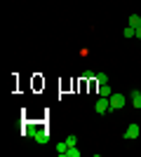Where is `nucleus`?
I'll return each mask as SVG.
<instances>
[{
	"mask_svg": "<svg viewBox=\"0 0 141 157\" xmlns=\"http://www.w3.org/2000/svg\"><path fill=\"white\" fill-rule=\"evenodd\" d=\"M108 103H111V110H120L127 105V96L125 94H111L108 96Z\"/></svg>",
	"mask_w": 141,
	"mask_h": 157,
	"instance_id": "obj_1",
	"label": "nucleus"
},
{
	"mask_svg": "<svg viewBox=\"0 0 141 157\" xmlns=\"http://www.w3.org/2000/svg\"><path fill=\"white\" fill-rule=\"evenodd\" d=\"M94 110L99 113V115H106V113L111 110V103H108V98H106V96H99V101L94 103Z\"/></svg>",
	"mask_w": 141,
	"mask_h": 157,
	"instance_id": "obj_2",
	"label": "nucleus"
},
{
	"mask_svg": "<svg viewBox=\"0 0 141 157\" xmlns=\"http://www.w3.org/2000/svg\"><path fill=\"white\" fill-rule=\"evenodd\" d=\"M139 134H141L139 124H129L127 129H125V134H122V136L127 138V141H134V138H139Z\"/></svg>",
	"mask_w": 141,
	"mask_h": 157,
	"instance_id": "obj_3",
	"label": "nucleus"
},
{
	"mask_svg": "<svg viewBox=\"0 0 141 157\" xmlns=\"http://www.w3.org/2000/svg\"><path fill=\"white\" fill-rule=\"evenodd\" d=\"M129 103L134 105L136 110H141V92H136V89H134V92H129Z\"/></svg>",
	"mask_w": 141,
	"mask_h": 157,
	"instance_id": "obj_4",
	"label": "nucleus"
},
{
	"mask_svg": "<svg viewBox=\"0 0 141 157\" xmlns=\"http://www.w3.org/2000/svg\"><path fill=\"white\" fill-rule=\"evenodd\" d=\"M54 150H57V155H59V157H66L68 143H66V141H61V143H57V148H54Z\"/></svg>",
	"mask_w": 141,
	"mask_h": 157,
	"instance_id": "obj_5",
	"label": "nucleus"
},
{
	"mask_svg": "<svg viewBox=\"0 0 141 157\" xmlns=\"http://www.w3.org/2000/svg\"><path fill=\"white\" fill-rule=\"evenodd\" d=\"M127 26H132V28H139V26H141V17H139V14H132V17L127 19Z\"/></svg>",
	"mask_w": 141,
	"mask_h": 157,
	"instance_id": "obj_6",
	"label": "nucleus"
},
{
	"mask_svg": "<svg viewBox=\"0 0 141 157\" xmlns=\"http://www.w3.org/2000/svg\"><path fill=\"white\" fill-rule=\"evenodd\" d=\"M111 94H113V92H111V87H108V85H99V96H111Z\"/></svg>",
	"mask_w": 141,
	"mask_h": 157,
	"instance_id": "obj_7",
	"label": "nucleus"
},
{
	"mask_svg": "<svg viewBox=\"0 0 141 157\" xmlns=\"http://www.w3.org/2000/svg\"><path fill=\"white\" fill-rule=\"evenodd\" d=\"M134 33H136V28L127 26V28H125V31H122V35H125V38H134Z\"/></svg>",
	"mask_w": 141,
	"mask_h": 157,
	"instance_id": "obj_8",
	"label": "nucleus"
},
{
	"mask_svg": "<svg viewBox=\"0 0 141 157\" xmlns=\"http://www.w3.org/2000/svg\"><path fill=\"white\" fill-rule=\"evenodd\" d=\"M66 157H80V150H78V145H75V148H68Z\"/></svg>",
	"mask_w": 141,
	"mask_h": 157,
	"instance_id": "obj_9",
	"label": "nucleus"
},
{
	"mask_svg": "<svg viewBox=\"0 0 141 157\" xmlns=\"http://www.w3.org/2000/svg\"><path fill=\"white\" fill-rule=\"evenodd\" d=\"M96 82H99V85H108V75L99 73V75H96Z\"/></svg>",
	"mask_w": 141,
	"mask_h": 157,
	"instance_id": "obj_10",
	"label": "nucleus"
},
{
	"mask_svg": "<svg viewBox=\"0 0 141 157\" xmlns=\"http://www.w3.org/2000/svg\"><path fill=\"white\" fill-rule=\"evenodd\" d=\"M66 143H68V148H75V145H78V138H75V136H68Z\"/></svg>",
	"mask_w": 141,
	"mask_h": 157,
	"instance_id": "obj_11",
	"label": "nucleus"
},
{
	"mask_svg": "<svg viewBox=\"0 0 141 157\" xmlns=\"http://www.w3.org/2000/svg\"><path fill=\"white\" fill-rule=\"evenodd\" d=\"M35 141H38V143L45 141V131H35Z\"/></svg>",
	"mask_w": 141,
	"mask_h": 157,
	"instance_id": "obj_12",
	"label": "nucleus"
},
{
	"mask_svg": "<svg viewBox=\"0 0 141 157\" xmlns=\"http://www.w3.org/2000/svg\"><path fill=\"white\" fill-rule=\"evenodd\" d=\"M134 38H136V40H141V26L136 28V33H134Z\"/></svg>",
	"mask_w": 141,
	"mask_h": 157,
	"instance_id": "obj_13",
	"label": "nucleus"
}]
</instances>
